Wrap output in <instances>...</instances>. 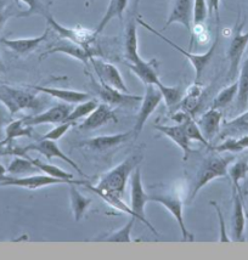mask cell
Instances as JSON below:
<instances>
[{"label": "cell", "mask_w": 248, "mask_h": 260, "mask_svg": "<svg viewBox=\"0 0 248 260\" xmlns=\"http://www.w3.org/2000/svg\"><path fill=\"white\" fill-rule=\"evenodd\" d=\"M153 129L160 132L161 134L172 140L174 144L182 151V159L186 160L192 152L191 141L186 134L182 124H174V125H163V124H154Z\"/></svg>", "instance_id": "ffe728a7"}, {"label": "cell", "mask_w": 248, "mask_h": 260, "mask_svg": "<svg viewBox=\"0 0 248 260\" xmlns=\"http://www.w3.org/2000/svg\"><path fill=\"white\" fill-rule=\"evenodd\" d=\"M129 70L138 77L139 79L144 83L145 85L152 84L156 85L160 82V77H158V66L157 60L145 61L144 58H140L134 63L128 62Z\"/></svg>", "instance_id": "cb8c5ba5"}, {"label": "cell", "mask_w": 248, "mask_h": 260, "mask_svg": "<svg viewBox=\"0 0 248 260\" xmlns=\"http://www.w3.org/2000/svg\"><path fill=\"white\" fill-rule=\"evenodd\" d=\"M223 122V112L216 108L210 107L208 111H206L201 118L197 120V124L200 126L201 132L204 138L208 141H212L216 135L220 133Z\"/></svg>", "instance_id": "603a6c76"}, {"label": "cell", "mask_w": 248, "mask_h": 260, "mask_svg": "<svg viewBox=\"0 0 248 260\" xmlns=\"http://www.w3.org/2000/svg\"><path fill=\"white\" fill-rule=\"evenodd\" d=\"M207 5H208V11L210 14L215 15L216 23L219 24V9H220V0H207Z\"/></svg>", "instance_id": "f6af8a7d"}, {"label": "cell", "mask_w": 248, "mask_h": 260, "mask_svg": "<svg viewBox=\"0 0 248 260\" xmlns=\"http://www.w3.org/2000/svg\"><path fill=\"white\" fill-rule=\"evenodd\" d=\"M208 5L207 0H194V11H192V24L204 23L208 16Z\"/></svg>", "instance_id": "b9f144b4"}, {"label": "cell", "mask_w": 248, "mask_h": 260, "mask_svg": "<svg viewBox=\"0 0 248 260\" xmlns=\"http://www.w3.org/2000/svg\"><path fill=\"white\" fill-rule=\"evenodd\" d=\"M136 22L140 24V26L144 27V28H146L148 32H151L152 34H154L156 37H158L160 39H162L163 42H166L167 44L172 46L173 49H175L176 51L180 52L181 55H184V56L188 58L189 61H190V63L192 64V67H194V70H195V73H196V76H195V82H200L204 68H206L207 64L210 62V60H212L213 55H214V52H215L216 45H218V39H219L218 36L215 37V39H214V42H213L212 46H210V48L206 52H203V54H192V52H190V51L184 50V49L180 48V46H179L178 44H175L174 42H172V40L167 38V37H164L162 33L158 32V30L154 29L153 27H151L150 24H148L147 22H145L144 20H141L140 17L136 18Z\"/></svg>", "instance_id": "277c9868"}, {"label": "cell", "mask_w": 248, "mask_h": 260, "mask_svg": "<svg viewBox=\"0 0 248 260\" xmlns=\"http://www.w3.org/2000/svg\"><path fill=\"white\" fill-rule=\"evenodd\" d=\"M244 26V21L241 23H236L235 27L234 36L230 42L228 49V58L230 62V67H229V78L235 79L236 78L238 71H240V64L242 56L244 54L248 45V32L242 33V28Z\"/></svg>", "instance_id": "9c48e42d"}, {"label": "cell", "mask_w": 248, "mask_h": 260, "mask_svg": "<svg viewBox=\"0 0 248 260\" xmlns=\"http://www.w3.org/2000/svg\"><path fill=\"white\" fill-rule=\"evenodd\" d=\"M150 202V194L146 193L144 186H142V176H141V169L140 166L133 172L132 176H130V208L133 209L134 214L138 220L144 222L146 226L152 231L154 235H158L156 229L152 226L150 221L147 220L145 216V207Z\"/></svg>", "instance_id": "5b68a950"}, {"label": "cell", "mask_w": 248, "mask_h": 260, "mask_svg": "<svg viewBox=\"0 0 248 260\" xmlns=\"http://www.w3.org/2000/svg\"><path fill=\"white\" fill-rule=\"evenodd\" d=\"M210 150L215 152H229L240 153L248 150V135L237 136V138H225L224 141L220 142L216 146H212Z\"/></svg>", "instance_id": "1f68e13d"}, {"label": "cell", "mask_w": 248, "mask_h": 260, "mask_svg": "<svg viewBox=\"0 0 248 260\" xmlns=\"http://www.w3.org/2000/svg\"><path fill=\"white\" fill-rule=\"evenodd\" d=\"M141 160V154H133V156L124 159L118 166L111 169L110 172H107L106 174L102 175L95 186L89 184L88 181H85L83 186H85L88 190L94 188V190L106 191V192L117 194L119 197H124L127 182H128L129 178L132 176L133 172L140 166Z\"/></svg>", "instance_id": "6da1fadb"}, {"label": "cell", "mask_w": 248, "mask_h": 260, "mask_svg": "<svg viewBox=\"0 0 248 260\" xmlns=\"http://www.w3.org/2000/svg\"><path fill=\"white\" fill-rule=\"evenodd\" d=\"M0 102L11 117L21 111H38L42 107V101L33 92L4 84L0 85Z\"/></svg>", "instance_id": "3957f363"}, {"label": "cell", "mask_w": 248, "mask_h": 260, "mask_svg": "<svg viewBox=\"0 0 248 260\" xmlns=\"http://www.w3.org/2000/svg\"><path fill=\"white\" fill-rule=\"evenodd\" d=\"M132 138H134V133H133V130H130V132L119 133V134L101 135L95 136V138L85 139V140L79 141L78 144L76 145V147L85 148V150L92 151V152L102 153L126 144V142H128Z\"/></svg>", "instance_id": "30bf717a"}, {"label": "cell", "mask_w": 248, "mask_h": 260, "mask_svg": "<svg viewBox=\"0 0 248 260\" xmlns=\"http://www.w3.org/2000/svg\"><path fill=\"white\" fill-rule=\"evenodd\" d=\"M32 162L36 164L37 168L40 170V173H44V174L52 176V178L62 179V180H73V175L71 173L65 172L64 169L58 168L55 164H51L49 162H42L38 158H30Z\"/></svg>", "instance_id": "ab89813d"}, {"label": "cell", "mask_w": 248, "mask_h": 260, "mask_svg": "<svg viewBox=\"0 0 248 260\" xmlns=\"http://www.w3.org/2000/svg\"><path fill=\"white\" fill-rule=\"evenodd\" d=\"M90 63L94 67L96 76L101 83L112 86L114 89H118L120 91L129 92L128 86L126 85L122 74L119 70L114 64L106 62V61L98 58L96 56L90 58Z\"/></svg>", "instance_id": "4fadbf2b"}, {"label": "cell", "mask_w": 248, "mask_h": 260, "mask_svg": "<svg viewBox=\"0 0 248 260\" xmlns=\"http://www.w3.org/2000/svg\"><path fill=\"white\" fill-rule=\"evenodd\" d=\"M99 101L95 100V99H89L84 102H80V104L77 105L76 107L71 111V113L68 114V117L65 119L64 123H71V124H74L76 122H78L79 119L85 118L90 114L92 111L98 107Z\"/></svg>", "instance_id": "8d00e7d4"}, {"label": "cell", "mask_w": 248, "mask_h": 260, "mask_svg": "<svg viewBox=\"0 0 248 260\" xmlns=\"http://www.w3.org/2000/svg\"><path fill=\"white\" fill-rule=\"evenodd\" d=\"M60 184H76L84 185L85 181L83 180H62L49 176L46 174H33L28 176H8L4 181L0 182V187L5 186H15L21 188H27V190H39V188L52 186V185Z\"/></svg>", "instance_id": "8992f818"}, {"label": "cell", "mask_w": 248, "mask_h": 260, "mask_svg": "<svg viewBox=\"0 0 248 260\" xmlns=\"http://www.w3.org/2000/svg\"><path fill=\"white\" fill-rule=\"evenodd\" d=\"M48 26L51 29H54L58 36L61 37V39H67L71 42L78 43L82 45H89L96 38V34L94 30L83 28V27H74V28H68V27L62 26L51 16L50 14H48L45 16Z\"/></svg>", "instance_id": "5bb4252c"}, {"label": "cell", "mask_w": 248, "mask_h": 260, "mask_svg": "<svg viewBox=\"0 0 248 260\" xmlns=\"http://www.w3.org/2000/svg\"><path fill=\"white\" fill-rule=\"evenodd\" d=\"M124 50H126V58L130 63H134L141 58L139 55L136 20H130L127 23L126 36H124Z\"/></svg>", "instance_id": "484cf974"}, {"label": "cell", "mask_w": 248, "mask_h": 260, "mask_svg": "<svg viewBox=\"0 0 248 260\" xmlns=\"http://www.w3.org/2000/svg\"><path fill=\"white\" fill-rule=\"evenodd\" d=\"M234 160V156L222 157L219 154H212V156H208L206 159H203V162L201 163L200 169H198L194 187H192L190 194H189V201L194 200L197 196V193L204 186H207L210 181L218 178H224V176L228 175L229 166Z\"/></svg>", "instance_id": "7a4b0ae2"}, {"label": "cell", "mask_w": 248, "mask_h": 260, "mask_svg": "<svg viewBox=\"0 0 248 260\" xmlns=\"http://www.w3.org/2000/svg\"><path fill=\"white\" fill-rule=\"evenodd\" d=\"M241 190H242L243 196H247V194H248V174H247V178L244 179V181L242 182V186H241Z\"/></svg>", "instance_id": "c3c4849f"}, {"label": "cell", "mask_w": 248, "mask_h": 260, "mask_svg": "<svg viewBox=\"0 0 248 260\" xmlns=\"http://www.w3.org/2000/svg\"><path fill=\"white\" fill-rule=\"evenodd\" d=\"M54 54H64L67 56H71L76 60L80 61L82 63L88 64L90 62V58L98 55L94 49H91L89 45H82L78 43L71 42L67 39H61L60 42L56 43L54 46H51L50 49H48L45 52H43V55L40 56V60L46 56H50Z\"/></svg>", "instance_id": "8fae6325"}, {"label": "cell", "mask_w": 248, "mask_h": 260, "mask_svg": "<svg viewBox=\"0 0 248 260\" xmlns=\"http://www.w3.org/2000/svg\"><path fill=\"white\" fill-rule=\"evenodd\" d=\"M18 2L27 5V10L18 14L17 17H29L32 15H42L45 17L49 14L45 6L40 3V0H18Z\"/></svg>", "instance_id": "60d3db41"}, {"label": "cell", "mask_w": 248, "mask_h": 260, "mask_svg": "<svg viewBox=\"0 0 248 260\" xmlns=\"http://www.w3.org/2000/svg\"><path fill=\"white\" fill-rule=\"evenodd\" d=\"M72 125L73 124H71V123H60V124H57L54 129H51L50 132L46 133L45 135H43L40 139H43V140L58 141L62 136L66 135V133L70 130Z\"/></svg>", "instance_id": "ee69618b"}, {"label": "cell", "mask_w": 248, "mask_h": 260, "mask_svg": "<svg viewBox=\"0 0 248 260\" xmlns=\"http://www.w3.org/2000/svg\"><path fill=\"white\" fill-rule=\"evenodd\" d=\"M8 124V117L2 107H0V140L5 139V126Z\"/></svg>", "instance_id": "bcb514c9"}, {"label": "cell", "mask_w": 248, "mask_h": 260, "mask_svg": "<svg viewBox=\"0 0 248 260\" xmlns=\"http://www.w3.org/2000/svg\"><path fill=\"white\" fill-rule=\"evenodd\" d=\"M71 111H72V108L68 104H58L56 106H52L42 113L23 117V120L26 125L29 126L43 124H60V123L65 122L68 114L71 113Z\"/></svg>", "instance_id": "e0dca14e"}, {"label": "cell", "mask_w": 248, "mask_h": 260, "mask_svg": "<svg viewBox=\"0 0 248 260\" xmlns=\"http://www.w3.org/2000/svg\"><path fill=\"white\" fill-rule=\"evenodd\" d=\"M111 122L117 123L118 118H117L113 108L110 105L102 102L98 105V107L88 117H85L84 120L78 125V129L82 132H90V130L99 129Z\"/></svg>", "instance_id": "ac0fdd59"}, {"label": "cell", "mask_w": 248, "mask_h": 260, "mask_svg": "<svg viewBox=\"0 0 248 260\" xmlns=\"http://www.w3.org/2000/svg\"><path fill=\"white\" fill-rule=\"evenodd\" d=\"M210 206L214 207L216 216H218L219 220V242H231V238L229 237L228 231H226V225H225V220H224V215H223L222 208L219 207V204L215 202V201H212L209 203Z\"/></svg>", "instance_id": "7bdbcfd3"}, {"label": "cell", "mask_w": 248, "mask_h": 260, "mask_svg": "<svg viewBox=\"0 0 248 260\" xmlns=\"http://www.w3.org/2000/svg\"><path fill=\"white\" fill-rule=\"evenodd\" d=\"M49 32H50V27L48 26V28H46L44 32L38 37H33V38H18V39L2 38L0 39V42H2V44L5 45L6 48L10 49L11 51H14L15 54L24 56V55H28L30 52H33L43 42H45L49 36Z\"/></svg>", "instance_id": "7402d4cb"}, {"label": "cell", "mask_w": 248, "mask_h": 260, "mask_svg": "<svg viewBox=\"0 0 248 260\" xmlns=\"http://www.w3.org/2000/svg\"><path fill=\"white\" fill-rule=\"evenodd\" d=\"M129 0H110L107 6V10L105 12V15L102 16L101 21L99 22L98 27L94 29L96 36L100 34L102 30L107 27V24L113 20V18H119L120 21L123 20V14L126 11L127 6H128Z\"/></svg>", "instance_id": "83f0119b"}, {"label": "cell", "mask_w": 248, "mask_h": 260, "mask_svg": "<svg viewBox=\"0 0 248 260\" xmlns=\"http://www.w3.org/2000/svg\"><path fill=\"white\" fill-rule=\"evenodd\" d=\"M203 94V86L198 84V82H195V84L189 86L188 90L185 91L184 98L180 104H179V107L181 108L185 112L194 114L200 107L201 99H202Z\"/></svg>", "instance_id": "4dcf8cb0"}, {"label": "cell", "mask_w": 248, "mask_h": 260, "mask_svg": "<svg viewBox=\"0 0 248 260\" xmlns=\"http://www.w3.org/2000/svg\"><path fill=\"white\" fill-rule=\"evenodd\" d=\"M90 191H92V192L98 194L99 197L102 198V200H104L105 202L108 204V206L112 207V208L119 210V212H122V213H126V214H128L130 216H135L133 209L130 208V206H128V204L124 202L123 197H119V196H117V194H113L111 192H106V191L94 190V188H90Z\"/></svg>", "instance_id": "74e56055"}, {"label": "cell", "mask_w": 248, "mask_h": 260, "mask_svg": "<svg viewBox=\"0 0 248 260\" xmlns=\"http://www.w3.org/2000/svg\"><path fill=\"white\" fill-rule=\"evenodd\" d=\"M3 22V10H2V6H0V24Z\"/></svg>", "instance_id": "816d5d0a"}, {"label": "cell", "mask_w": 248, "mask_h": 260, "mask_svg": "<svg viewBox=\"0 0 248 260\" xmlns=\"http://www.w3.org/2000/svg\"><path fill=\"white\" fill-rule=\"evenodd\" d=\"M135 220H138L135 216H130V219L124 224V226L118 229L117 231L111 232L107 236L99 238L98 241H106V242H133L134 240L132 238V230L134 228Z\"/></svg>", "instance_id": "d590c367"}, {"label": "cell", "mask_w": 248, "mask_h": 260, "mask_svg": "<svg viewBox=\"0 0 248 260\" xmlns=\"http://www.w3.org/2000/svg\"><path fill=\"white\" fill-rule=\"evenodd\" d=\"M141 0H133V6H134V8H138V5H139V3H140Z\"/></svg>", "instance_id": "f907efd6"}, {"label": "cell", "mask_w": 248, "mask_h": 260, "mask_svg": "<svg viewBox=\"0 0 248 260\" xmlns=\"http://www.w3.org/2000/svg\"><path fill=\"white\" fill-rule=\"evenodd\" d=\"M150 202H156L160 203L161 206H163L168 212L174 216V219L178 222L179 228H180L182 241L185 242H191L194 241V235L186 228L185 221H184V209H182V201L179 197L174 196V194H150Z\"/></svg>", "instance_id": "7c38bea8"}, {"label": "cell", "mask_w": 248, "mask_h": 260, "mask_svg": "<svg viewBox=\"0 0 248 260\" xmlns=\"http://www.w3.org/2000/svg\"><path fill=\"white\" fill-rule=\"evenodd\" d=\"M243 200V194L232 187V241L236 242L246 241V208Z\"/></svg>", "instance_id": "9a60e30c"}, {"label": "cell", "mask_w": 248, "mask_h": 260, "mask_svg": "<svg viewBox=\"0 0 248 260\" xmlns=\"http://www.w3.org/2000/svg\"><path fill=\"white\" fill-rule=\"evenodd\" d=\"M28 88L33 90L46 94L49 96L57 99L65 104L68 105H78L80 102H84L91 99L88 92L72 90V89H61V88H51V86H42V85H28Z\"/></svg>", "instance_id": "44dd1931"}, {"label": "cell", "mask_w": 248, "mask_h": 260, "mask_svg": "<svg viewBox=\"0 0 248 260\" xmlns=\"http://www.w3.org/2000/svg\"><path fill=\"white\" fill-rule=\"evenodd\" d=\"M6 170H8V174L11 176H28L40 173V170L37 168L36 164L27 154L26 156H15Z\"/></svg>", "instance_id": "f1b7e54d"}, {"label": "cell", "mask_w": 248, "mask_h": 260, "mask_svg": "<svg viewBox=\"0 0 248 260\" xmlns=\"http://www.w3.org/2000/svg\"><path fill=\"white\" fill-rule=\"evenodd\" d=\"M94 3V0H89V4H92Z\"/></svg>", "instance_id": "f5cc1de1"}, {"label": "cell", "mask_w": 248, "mask_h": 260, "mask_svg": "<svg viewBox=\"0 0 248 260\" xmlns=\"http://www.w3.org/2000/svg\"><path fill=\"white\" fill-rule=\"evenodd\" d=\"M163 100L162 94H161L160 89L156 85L147 84L146 90H145L144 96L140 102V108H139L138 113L135 117V123L134 128H133V133H134V139L138 138L141 134L142 129H144L145 123L147 122V119L150 118L151 114H152L158 105L161 104V101Z\"/></svg>", "instance_id": "ba28073f"}, {"label": "cell", "mask_w": 248, "mask_h": 260, "mask_svg": "<svg viewBox=\"0 0 248 260\" xmlns=\"http://www.w3.org/2000/svg\"><path fill=\"white\" fill-rule=\"evenodd\" d=\"M248 107V57L244 60L240 70L237 80V95H236V111L238 113L243 112Z\"/></svg>", "instance_id": "f546056e"}, {"label": "cell", "mask_w": 248, "mask_h": 260, "mask_svg": "<svg viewBox=\"0 0 248 260\" xmlns=\"http://www.w3.org/2000/svg\"><path fill=\"white\" fill-rule=\"evenodd\" d=\"M220 138H237V136L248 135V110H244L238 116L230 120L222 123Z\"/></svg>", "instance_id": "d4e9b609"}, {"label": "cell", "mask_w": 248, "mask_h": 260, "mask_svg": "<svg viewBox=\"0 0 248 260\" xmlns=\"http://www.w3.org/2000/svg\"><path fill=\"white\" fill-rule=\"evenodd\" d=\"M70 201L74 220L78 222L85 216L89 207L91 206L92 200L80 193L79 191L77 190L76 184H70Z\"/></svg>", "instance_id": "4316f807"}, {"label": "cell", "mask_w": 248, "mask_h": 260, "mask_svg": "<svg viewBox=\"0 0 248 260\" xmlns=\"http://www.w3.org/2000/svg\"><path fill=\"white\" fill-rule=\"evenodd\" d=\"M236 95H237V82H234L216 94V96L213 99L212 108L223 110V108L228 107L229 105L236 99Z\"/></svg>", "instance_id": "f35d334b"}, {"label": "cell", "mask_w": 248, "mask_h": 260, "mask_svg": "<svg viewBox=\"0 0 248 260\" xmlns=\"http://www.w3.org/2000/svg\"><path fill=\"white\" fill-rule=\"evenodd\" d=\"M8 170H6V168L4 166H3L2 163H0V182L4 181L6 178H8Z\"/></svg>", "instance_id": "7dc6e473"}, {"label": "cell", "mask_w": 248, "mask_h": 260, "mask_svg": "<svg viewBox=\"0 0 248 260\" xmlns=\"http://www.w3.org/2000/svg\"><path fill=\"white\" fill-rule=\"evenodd\" d=\"M91 84L98 96L101 99V101L110 105L111 107L133 108L138 104H140L142 100V96H140V95L120 91L118 89H114L112 86L105 84V83H101L100 80L95 82L91 78Z\"/></svg>", "instance_id": "52a82bcc"}, {"label": "cell", "mask_w": 248, "mask_h": 260, "mask_svg": "<svg viewBox=\"0 0 248 260\" xmlns=\"http://www.w3.org/2000/svg\"><path fill=\"white\" fill-rule=\"evenodd\" d=\"M3 71H5V66H4V62H3V60H2V56H0V72H3Z\"/></svg>", "instance_id": "681fc988"}, {"label": "cell", "mask_w": 248, "mask_h": 260, "mask_svg": "<svg viewBox=\"0 0 248 260\" xmlns=\"http://www.w3.org/2000/svg\"><path fill=\"white\" fill-rule=\"evenodd\" d=\"M33 135V126L26 125L23 118L12 120L5 126V140L15 141L18 138H30Z\"/></svg>", "instance_id": "836d02e7"}, {"label": "cell", "mask_w": 248, "mask_h": 260, "mask_svg": "<svg viewBox=\"0 0 248 260\" xmlns=\"http://www.w3.org/2000/svg\"><path fill=\"white\" fill-rule=\"evenodd\" d=\"M24 152H28V151H36V152H38L42 154V156H44L46 159L50 162L52 158H58L61 160H64L65 163L70 164L72 168L76 170L77 173H78L79 175L84 176L85 174L82 172V169L79 168V166L74 162L73 159H71L70 157L67 156L66 153L62 152L61 148L58 147L57 142L56 141H51V140H43V139H40L36 142V144H30L28 146L23 147Z\"/></svg>", "instance_id": "2e32d148"}, {"label": "cell", "mask_w": 248, "mask_h": 260, "mask_svg": "<svg viewBox=\"0 0 248 260\" xmlns=\"http://www.w3.org/2000/svg\"><path fill=\"white\" fill-rule=\"evenodd\" d=\"M248 174V162L246 159L237 160V162H232L228 168V175L230 176L232 187L236 188L238 192L242 193L241 190V182L244 181ZM244 197V196H243Z\"/></svg>", "instance_id": "e575fe53"}, {"label": "cell", "mask_w": 248, "mask_h": 260, "mask_svg": "<svg viewBox=\"0 0 248 260\" xmlns=\"http://www.w3.org/2000/svg\"><path fill=\"white\" fill-rule=\"evenodd\" d=\"M192 11H194V0H173L164 29L168 28L173 23H180L188 29L189 33H191Z\"/></svg>", "instance_id": "d6986e66"}, {"label": "cell", "mask_w": 248, "mask_h": 260, "mask_svg": "<svg viewBox=\"0 0 248 260\" xmlns=\"http://www.w3.org/2000/svg\"><path fill=\"white\" fill-rule=\"evenodd\" d=\"M156 86L160 89L161 94H162V98L164 100V104L166 106L169 108V110H173L176 106H179L182 98H184V90L180 85H174V86H168L164 85L162 82H158Z\"/></svg>", "instance_id": "d6a6232c"}]
</instances>
